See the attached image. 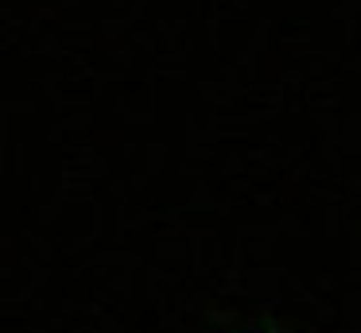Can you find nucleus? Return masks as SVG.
I'll list each match as a JSON object with an SVG mask.
<instances>
[{"mask_svg":"<svg viewBox=\"0 0 361 333\" xmlns=\"http://www.w3.org/2000/svg\"><path fill=\"white\" fill-rule=\"evenodd\" d=\"M257 333H276V329H257Z\"/></svg>","mask_w":361,"mask_h":333,"instance_id":"obj_1","label":"nucleus"}]
</instances>
